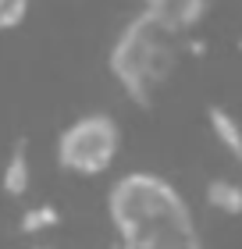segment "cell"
I'll list each match as a JSON object with an SVG mask.
<instances>
[{
    "label": "cell",
    "instance_id": "cell-2",
    "mask_svg": "<svg viewBox=\"0 0 242 249\" xmlns=\"http://www.w3.org/2000/svg\"><path fill=\"white\" fill-rule=\"evenodd\" d=\"M178 64V36L135 15L107 50V68L135 107H149Z\"/></svg>",
    "mask_w": 242,
    "mask_h": 249
},
{
    "label": "cell",
    "instance_id": "cell-5",
    "mask_svg": "<svg viewBox=\"0 0 242 249\" xmlns=\"http://www.w3.org/2000/svg\"><path fill=\"white\" fill-rule=\"evenodd\" d=\"M206 124H210L217 146L242 167V121L224 107H206Z\"/></svg>",
    "mask_w": 242,
    "mask_h": 249
},
{
    "label": "cell",
    "instance_id": "cell-11",
    "mask_svg": "<svg viewBox=\"0 0 242 249\" xmlns=\"http://www.w3.org/2000/svg\"><path fill=\"white\" fill-rule=\"evenodd\" d=\"M118 249H132V246H118Z\"/></svg>",
    "mask_w": 242,
    "mask_h": 249
},
{
    "label": "cell",
    "instance_id": "cell-8",
    "mask_svg": "<svg viewBox=\"0 0 242 249\" xmlns=\"http://www.w3.org/2000/svg\"><path fill=\"white\" fill-rule=\"evenodd\" d=\"M61 224V213H57V207H50V203H39V207H29L25 213H21V235H43Z\"/></svg>",
    "mask_w": 242,
    "mask_h": 249
},
{
    "label": "cell",
    "instance_id": "cell-10",
    "mask_svg": "<svg viewBox=\"0 0 242 249\" xmlns=\"http://www.w3.org/2000/svg\"><path fill=\"white\" fill-rule=\"evenodd\" d=\"M32 249H50V246H32Z\"/></svg>",
    "mask_w": 242,
    "mask_h": 249
},
{
    "label": "cell",
    "instance_id": "cell-3",
    "mask_svg": "<svg viewBox=\"0 0 242 249\" xmlns=\"http://www.w3.org/2000/svg\"><path fill=\"white\" fill-rule=\"evenodd\" d=\"M121 153V124L103 110L75 118L57 135V164L68 175L96 178L107 175Z\"/></svg>",
    "mask_w": 242,
    "mask_h": 249
},
{
    "label": "cell",
    "instance_id": "cell-6",
    "mask_svg": "<svg viewBox=\"0 0 242 249\" xmlns=\"http://www.w3.org/2000/svg\"><path fill=\"white\" fill-rule=\"evenodd\" d=\"M0 185H4V192L11 199L25 196L29 185H32V164H29V146L18 142L15 150H11L7 164H4V175H0Z\"/></svg>",
    "mask_w": 242,
    "mask_h": 249
},
{
    "label": "cell",
    "instance_id": "cell-9",
    "mask_svg": "<svg viewBox=\"0 0 242 249\" xmlns=\"http://www.w3.org/2000/svg\"><path fill=\"white\" fill-rule=\"evenodd\" d=\"M29 7H32V0H0V32L18 29L25 21Z\"/></svg>",
    "mask_w": 242,
    "mask_h": 249
},
{
    "label": "cell",
    "instance_id": "cell-4",
    "mask_svg": "<svg viewBox=\"0 0 242 249\" xmlns=\"http://www.w3.org/2000/svg\"><path fill=\"white\" fill-rule=\"evenodd\" d=\"M210 4H214V0H143L139 15H146L149 21H157L164 32H171V36L182 39L186 32H192L206 18Z\"/></svg>",
    "mask_w": 242,
    "mask_h": 249
},
{
    "label": "cell",
    "instance_id": "cell-7",
    "mask_svg": "<svg viewBox=\"0 0 242 249\" xmlns=\"http://www.w3.org/2000/svg\"><path fill=\"white\" fill-rule=\"evenodd\" d=\"M206 207L224 213V217H239L242 213V185L232 178H210L206 182Z\"/></svg>",
    "mask_w": 242,
    "mask_h": 249
},
{
    "label": "cell",
    "instance_id": "cell-1",
    "mask_svg": "<svg viewBox=\"0 0 242 249\" xmlns=\"http://www.w3.org/2000/svg\"><path fill=\"white\" fill-rule=\"evenodd\" d=\"M107 217L118 246L132 249H203L186 196L153 171H129L107 192Z\"/></svg>",
    "mask_w": 242,
    "mask_h": 249
}]
</instances>
